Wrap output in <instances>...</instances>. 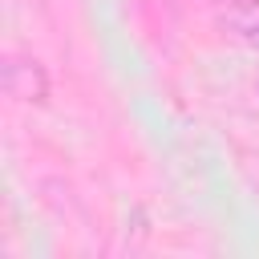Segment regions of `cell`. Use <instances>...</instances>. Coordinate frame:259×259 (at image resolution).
<instances>
[{
	"label": "cell",
	"instance_id": "1",
	"mask_svg": "<svg viewBox=\"0 0 259 259\" xmlns=\"http://www.w3.org/2000/svg\"><path fill=\"white\" fill-rule=\"evenodd\" d=\"M4 93L24 105H40L49 97V73L32 57H8L4 61Z\"/></svg>",
	"mask_w": 259,
	"mask_h": 259
},
{
	"label": "cell",
	"instance_id": "2",
	"mask_svg": "<svg viewBox=\"0 0 259 259\" xmlns=\"http://www.w3.org/2000/svg\"><path fill=\"white\" fill-rule=\"evenodd\" d=\"M219 24L231 36L259 45V0H227V4H219Z\"/></svg>",
	"mask_w": 259,
	"mask_h": 259
}]
</instances>
